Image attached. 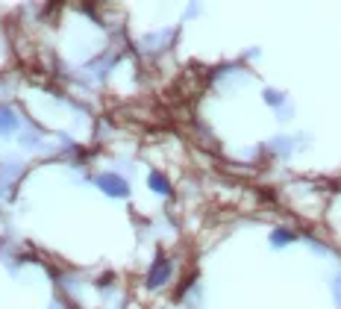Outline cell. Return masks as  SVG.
Instances as JSON below:
<instances>
[{"label": "cell", "instance_id": "cell-1", "mask_svg": "<svg viewBox=\"0 0 341 309\" xmlns=\"http://www.w3.org/2000/svg\"><path fill=\"white\" fill-rule=\"evenodd\" d=\"M100 186H103V191H109V194H127V183L121 177H112V174H103V177L97 180Z\"/></svg>", "mask_w": 341, "mask_h": 309}, {"label": "cell", "instance_id": "cell-2", "mask_svg": "<svg viewBox=\"0 0 341 309\" xmlns=\"http://www.w3.org/2000/svg\"><path fill=\"white\" fill-rule=\"evenodd\" d=\"M15 127V121H12L9 112H0V130H12Z\"/></svg>", "mask_w": 341, "mask_h": 309}, {"label": "cell", "instance_id": "cell-3", "mask_svg": "<svg viewBox=\"0 0 341 309\" xmlns=\"http://www.w3.org/2000/svg\"><path fill=\"white\" fill-rule=\"evenodd\" d=\"M153 189H156V191H168V186H165L162 177H153Z\"/></svg>", "mask_w": 341, "mask_h": 309}]
</instances>
